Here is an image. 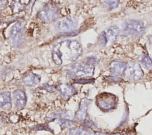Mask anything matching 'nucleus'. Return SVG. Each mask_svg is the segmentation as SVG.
Wrapping results in <instances>:
<instances>
[{"instance_id":"nucleus-1","label":"nucleus","mask_w":152,"mask_h":135,"mask_svg":"<svg viewBox=\"0 0 152 135\" xmlns=\"http://www.w3.org/2000/svg\"><path fill=\"white\" fill-rule=\"evenodd\" d=\"M80 44L75 40L67 39L56 43L52 49V58L55 64L60 65L73 62L82 54Z\"/></svg>"},{"instance_id":"nucleus-2","label":"nucleus","mask_w":152,"mask_h":135,"mask_svg":"<svg viewBox=\"0 0 152 135\" xmlns=\"http://www.w3.org/2000/svg\"><path fill=\"white\" fill-rule=\"evenodd\" d=\"M94 65L91 64L87 61L78 62L73 64L68 71L69 77H83L86 76H92L94 73Z\"/></svg>"},{"instance_id":"nucleus-3","label":"nucleus","mask_w":152,"mask_h":135,"mask_svg":"<svg viewBox=\"0 0 152 135\" xmlns=\"http://www.w3.org/2000/svg\"><path fill=\"white\" fill-rule=\"evenodd\" d=\"M145 29L144 24L139 20H128L123 23L122 33L125 36H136L141 34Z\"/></svg>"},{"instance_id":"nucleus-4","label":"nucleus","mask_w":152,"mask_h":135,"mask_svg":"<svg viewBox=\"0 0 152 135\" xmlns=\"http://www.w3.org/2000/svg\"><path fill=\"white\" fill-rule=\"evenodd\" d=\"M117 99L112 93L103 92L99 94L96 99V102L99 108L103 111L112 109L116 104Z\"/></svg>"},{"instance_id":"nucleus-5","label":"nucleus","mask_w":152,"mask_h":135,"mask_svg":"<svg viewBox=\"0 0 152 135\" xmlns=\"http://www.w3.org/2000/svg\"><path fill=\"white\" fill-rule=\"evenodd\" d=\"M59 10L54 5H48L42 8L38 12L39 18L44 22L50 23L54 21L58 15Z\"/></svg>"},{"instance_id":"nucleus-6","label":"nucleus","mask_w":152,"mask_h":135,"mask_svg":"<svg viewBox=\"0 0 152 135\" xmlns=\"http://www.w3.org/2000/svg\"><path fill=\"white\" fill-rule=\"evenodd\" d=\"M77 21L72 18H63L56 21L54 27L56 30L61 32L73 31L77 27Z\"/></svg>"},{"instance_id":"nucleus-7","label":"nucleus","mask_w":152,"mask_h":135,"mask_svg":"<svg viewBox=\"0 0 152 135\" xmlns=\"http://www.w3.org/2000/svg\"><path fill=\"white\" fill-rule=\"evenodd\" d=\"M10 37L12 45L15 46H20L23 40V26L21 22H17L11 27Z\"/></svg>"},{"instance_id":"nucleus-8","label":"nucleus","mask_w":152,"mask_h":135,"mask_svg":"<svg viewBox=\"0 0 152 135\" xmlns=\"http://www.w3.org/2000/svg\"><path fill=\"white\" fill-rule=\"evenodd\" d=\"M125 76L132 80H138L141 79L144 73L140 65L137 62H129L126 67L125 70Z\"/></svg>"},{"instance_id":"nucleus-9","label":"nucleus","mask_w":152,"mask_h":135,"mask_svg":"<svg viewBox=\"0 0 152 135\" xmlns=\"http://www.w3.org/2000/svg\"><path fill=\"white\" fill-rule=\"evenodd\" d=\"M57 89L59 92L61 96L65 100L69 99L77 93L76 88L68 83L59 84L57 86Z\"/></svg>"},{"instance_id":"nucleus-10","label":"nucleus","mask_w":152,"mask_h":135,"mask_svg":"<svg viewBox=\"0 0 152 135\" xmlns=\"http://www.w3.org/2000/svg\"><path fill=\"white\" fill-rule=\"evenodd\" d=\"M55 118L62 127H69L73 125L72 117L68 111H60L56 114Z\"/></svg>"},{"instance_id":"nucleus-11","label":"nucleus","mask_w":152,"mask_h":135,"mask_svg":"<svg viewBox=\"0 0 152 135\" xmlns=\"http://www.w3.org/2000/svg\"><path fill=\"white\" fill-rule=\"evenodd\" d=\"M91 100L87 98H83L81 100L79 108L76 112L75 117L77 120L83 121L86 119L87 115V109Z\"/></svg>"},{"instance_id":"nucleus-12","label":"nucleus","mask_w":152,"mask_h":135,"mask_svg":"<svg viewBox=\"0 0 152 135\" xmlns=\"http://www.w3.org/2000/svg\"><path fill=\"white\" fill-rule=\"evenodd\" d=\"M15 105L18 109H22L26 105L27 95L21 89H16L13 92Z\"/></svg>"},{"instance_id":"nucleus-13","label":"nucleus","mask_w":152,"mask_h":135,"mask_svg":"<svg viewBox=\"0 0 152 135\" xmlns=\"http://www.w3.org/2000/svg\"><path fill=\"white\" fill-rule=\"evenodd\" d=\"M41 80V77L34 73L30 72L27 74H26L23 79V81L26 85L29 87H32L37 85L40 83Z\"/></svg>"},{"instance_id":"nucleus-14","label":"nucleus","mask_w":152,"mask_h":135,"mask_svg":"<svg viewBox=\"0 0 152 135\" xmlns=\"http://www.w3.org/2000/svg\"><path fill=\"white\" fill-rule=\"evenodd\" d=\"M126 64L121 61H112L109 66V70L114 74L121 75L125 72L126 68Z\"/></svg>"},{"instance_id":"nucleus-15","label":"nucleus","mask_w":152,"mask_h":135,"mask_svg":"<svg viewBox=\"0 0 152 135\" xmlns=\"http://www.w3.org/2000/svg\"><path fill=\"white\" fill-rule=\"evenodd\" d=\"M0 105L4 109H8L11 107V95L9 92H2L0 94Z\"/></svg>"},{"instance_id":"nucleus-16","label":"nucleus","mask_w":152,"mask_h":135,"mask_svg":"<svg viewBox=\"0 0 152 135\" xmlns=\"http://www.w3.org/2000/svg\"><path fill=\"white\" fill-rule=\"evenodd\" d=\"M119 29L116 26L110 27L106 32L108 40L110 42H115L119 34Z\"/></svg>"},{"instance_id":"nucleus-17","label":"nucleus","mask_w":152,"mask_h":135,"mask_svg":"<svg viewBox=\"0 0 152 135\" xmlns=\"http://www.w3.org/2000/svg\"><path fill=\"white\" fill-rule=\"evenodd\" d=\"M141 62L146 68L152 70V61L148 55H144L141 58Z\"/></svg>"},{"instance_id":"nucleus-18","label":"nucleus","mask_w":152,"mask_h":135,"mask_svg":"<svg viewBox=\"0 0 152 135\" xmlns=\"http://www.w3.org/2000/svg\"><path fill=\"white\" fill-rule=\"evenodd\" d=\"M108 41L106 33L105 32H102L99 37V44L101 46H105Z\"/></svg>"},{"instance_id":"nucleus-19","label":"nucleus","mask_w":152,"mask_h":135,"mask_svg":"<svg viewBox=\"0 0 152 135\" xmlns=\"http://www.w3.org/2000/svg\"><path fill=\"white\" fill-rule=\"evenodd\" d=\"M119 0H106V4L109 9H113L118 6Z\"/></svg>"},{"instance_id":"nucleus-20","label":"nucleus","mask_w":152,"mask_h":135,"mask_svg":"<svg viewBox=\"0 0 152 135\" xmlns=\"http://www.w3.org/2000/svg\"><path fill=\"white\" fill-rule=\"evenodd\" d=\"M85 131L81 128H72L69 131V134H87Z\"/></svg>"},{"instance_id":"nucleus-21","label":"nucleus","mask_w":152,"mask_h":135,"mask_svg":"<svg viewBox=\"0 0 152 135\" xmlns=\"http://www.w3.org/2000/svg\"><path fill=\"white\" fill-rule=\"evenodd\" d=\"M94 81V79H77V80L75 81V83H78V84H87V83H90Z\"/></svg>"},{"instance_id":"nucleus-22","label":"nucleus","mask_w":152,"mask_h":135,"mask_svg":"<svg viewBox=\"0 0 152 135\" xmlns=\"http://www.w3.org/2000/svg\"><path fill=\"white\" fill-rule=\"evenodd\" d=\"M106 80L110 81H115V82L120 81V80H121V79L117 77H114V76H107V77H106Z\"/></svg>"},{"instance_id":"nucleus-23","label":"nucleus","mask_w":152,"mask_h":135,"mask_svg":"<svg viewBox=\"0 0 152 135\" xmlns=\"http://www.w3.org/2000/svg\"><path fill=\"white\" fill-rule=\"evenodd\" d=\"M43 89L46 90L47 91L49 92H54L55 91V88L53 86H49V85H45Z\"/></svg>"},{"instance_id":"nucleus-24","label":"nucleus","mask_w":152,"mask_h":135,"mask_svg":"<svg viewBox=\"0 0 152 135\" xmlns=\"http://www.w3.org/2000/svg\"><path fill=\"white\" fill-rule=\"evenodd\" d=\"M8 0H0V8L1 10L4 9L7 5Z\"/></svg>"}]
</instances>
